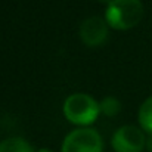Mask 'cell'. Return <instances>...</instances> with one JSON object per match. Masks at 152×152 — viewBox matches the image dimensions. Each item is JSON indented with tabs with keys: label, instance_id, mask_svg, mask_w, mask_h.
Returning <instances> with one entry per match:
<instances>
[{
	"label": "cell",
	"instance_id": "cell-1",
	"mask_svg": "<svg viewBox=\"0 0 152 152\" xmlns=\"http://www.w3.org/2000/svg\"><path fill=\"white\" fill-rule=\"evenodd\" d=\"M145 9L140 0H111L106 3L105 21L109 28L114 30H130L136 27L143 18Z\"/></svg>",
	"mask_w": 152,
	"mask_h": 152
},
{
	"label": "cell",
	"instance_id": "cell-2",
	"mask_svg": "<svg viewBox=\"0 0 152 152\" xmlns=\"http://www.w3.org/2000/svg\"><path fill=\"white\" fill-rule=\"evenodd\" d=\"M64 115L65 118L75 126H90L96 121L101 114V106L90 95L74 93L68 96L64 102Z\"/></svg>",
	"mask_w": 152,
	"mask_h": 152
},
{
	"label": "cell",
	"instance_id": "cell-3",
	"mask_svg": "<svg viewBox=\"0 0 152 152\" xmlns=\"http://www.w3.org/2000/svg\"><path fill=\"white\" fill-rule=\"evenodd\" d=\"M103 140L101 134L87 127L69 132L61 146V152H102Z\"/></svg>",
	"mask_w": 152,
	"mask_h": 152
},
{
	"label": "cell",
	"instance_id": "cell-4",
	"mask_svg": "<svg viewBox=\"0 0 152 152\" xmlns=\"http://www.w3.org/2000/svg\"><path fill=\"white\" fill-rule=\"evenodd\" d=\"M111 146L115 152H142L146 148V136L136 126H123L112 134Z\"/></svg>",
	"mask_w": 152,
	"mask_h": 152
},
{
	"label": "cell",
	"instance_id": "cell-5",
	"mask_svg": "<svg viewBox=\"0 0 152 152\" xmlns=\"http://www.w3.org/2000/svg\"><path fill=\"white\" fill-rule=\"evenodd\" d=\"M108 22L99 16H90L81 22L80 37L81 42L89 48L101 46L108 37Z\"/></svg>",
	"mask_w": 152,
	"mask_h": 152
},
{
	"label": "cell",
	"instance_id": "cell-6",
	"mask_svg": "<svg viewBox=\"0 0 152 152\" xmlns=\"http://www.w3.org/2000/svg\"><path fill=\"white\" fill-rule=\"evenodd\" d=\"M0 152H34V149L22 137H7L0 142Z\"/></svg>",
	"mask_w": 152,
	"mask_h": 152
},
{
	"label": "cell",
	"instance_id": "cell-7",
	"mask_svg": "<svg viewBox=\"0 0 152 152\" xmlns=\"http://www.w3.org/2000/svg\"><path fill=\"white\" fill-rule=\"evenodd\" d=\"M139 124L146 133H152V96H149L139 108Z\"/></svg>",
	"mask_w": 152,
	"mask_h": 152
},
{
	"label": "cell",
	"instance_id": "cell-8",
	"mask_svg": "<svg viewBox=\"0 0 152 152\" xmlns=\"http://www.w3.org/2000/svg\"><path fill=\"white\" fill-rule=\"evenodd\" d=\"M99 106H101V112L108 115V117H114L120 112L121 109V103L118 102V99H115L114 96H106L105 99H102L99 102Z\"/></svg>",
	"mask_w": 152,
	"mask_h": 152
},
{
	"label": "cell",
	"instance_id": "cell-9",
	"mask_svg": "<svg viewBox=\"0 0 152 152\" xmlns=\"http://www.w3.org/2000/svg\"><path fill=\"white\" fill-rule=\"evenodd\" d=\"M146 149L152 152V133H148V136H146Z\"/></svg>",
	"mask_w": 152,
	"mask_h": 152
},
{
	"label": "cell",
	"instance_id": "cell-10",
	"mask_svg": "<svg viewBox=\"0 0 152 152\" xmlns=\"http://www.w3.org/2000/svg\"><path fill=\"white\" fill-rule=\"evenodd\" d=\"M37 152H52L50 149H48V148H42V149H39Z\"/></svg>",
	"mask_w": 152,
	"mask_h": 152
}]
</instances>
